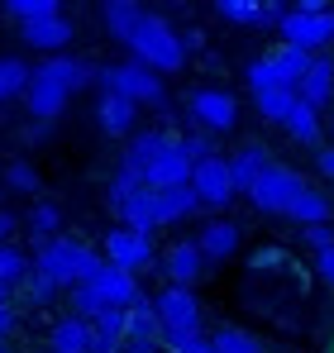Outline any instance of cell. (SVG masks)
<instances>
[{
  "label": "cell",
  "instance_id": "6da1fadb",
  "mask_svg": "<svg viewBox=\"0 0 334 353\" xmlns=\"http://www.w3.org/2000/svg\"><path fill=\"white\" fill-rule=\"evenodd\" d=\"M119 172H129L139 186H148V191H172V186H186L191 181V163H186L177 134L148 129V134H134L129 139Z\"/></svg>",
  "mask_w": 334,
  "mask_h": 353
},
{
  "label": "cell",
  "instance_id": "7a4b0ae2",
  "mask_svg": "<svg viewBox=\"0 0 334 353\" xmlns=\"http://www.w3.org/2000/svg\"><path fill=\"white\" fill-rule=\"evenodd\" d=\"M124 48H129V62L148 67L153 77H167V72H181V67H186L181 29H172L158 10H144V14H139V24H134L129 39H124Z\"/></svg>",
  "mask_w": 334,
  "mask_h": 353
},
{
  "label": "cell",
  "instance_id": "3957f363",
  "mask_svg": "<svg viewBox=\"0 0 334 353\" xmlns=\"http://www.w3.org/2000/svg\"><path fill=\"white\" fill-rule=\"evenodd\" d=\"M34 272L39 277H48L57 292L67 287H81V282H91V272L101 268V253L91 248V243H81V239H67V234H57V239H48V243H39L34 248Z\"/></svg>",
  "mask_w": 334,
  "mask_h": 353
},
{
  "label": "cell",
  "instance_id": "277c9868",
  "mask_svg": "<svg viewBox=\"0 0 334 353\" xmlns=\"http://www.w3.org/2000/svg\"><path fill=\"white\" fill-rule=\"evenodd\" d=\"M134 301H139V277H124L119 268L101 263V268L91 272V282L72 287V315L91 325L101 310H129Z\"/></svg>",
  "mask_w": 334,
  "mask_h": 353
},
{
  "label": "cell",
  "instance_id": "5b68a950",
  "mask_svg": "<svg viewBox=\"0 0 334 353\" xmlns=\"http://www.w3.org/2000/svg\"><path fill=\"white\" fill-rule=\"evenodd\" d=\"M277 34H282V43H286V48H296V53H306V58H320V53L334 43V10L325 5V0L286 5Z\"/></svg>",
  "mask_w": 334,
  "mask_h": 353
},
{
  "label": "cell",
  "instance_id": "8992f818",
  "mask_svg": "<svg viewBox=\"0 0 334 353\" xmlns=\"http://www.w3.org/2000/svg\"><path fill=\"white\" fill-rule=\"evenodd\" d=\"M96 86H101V96H119V101H129V105H163L167 101L163 77H153V72L139 67V62L96 67Z\"/></svg>",
  "mask_w": 334,
  "mask_h": 353
},
{
  "label": "cell",
  "instance_id": "52a82bcc",
  "mask_svg": "<svg viewBox=\"0 0 334 353\" xmlns=\"http://www.w3.org/2000/svg\"><path fill=\"white\" fill-rule=\"evenodd\" d=\"M306 67H311V58L306 53H296V48H273V53H263V58L248 62V86H253V96L258 91H296L301 86V77H306Z\"/></svg>",
  "mask_w": 334,
  "mask_h": 353
},
{
  "label": "cell",
  "instance_id": "ba28073f",
  "mask_svg": "<svg viewBox=\"0 0 334 353\" xmlns=\"http://www.w3.org/2000/svg\"><path fill=\"white\" fill-rule=\"evenodd\" d=\"M306 186H311V181H306L301 172H291V168H282V163H268V168L258 172V181H253L244 196H248L263 215H286L291 201H296Z\"/></svg>",
  "mask_w": 334,
  "mask_h": 353
},
{
  "label": "cell",
  "instance_id": "9c48e42d",
  "mask_svg": "<svg viewBox=\"0 0 334 353\" xmlns=\"http://www.w3.org/2000/svg\"><path fill=\"white\" fill-rule=\"evenodd\" d=\"M101 263L119 268L124 277H139V272H153V268H158V248H153V239H148V234H134V230L115 225L110 234H106Z\"/></svg>",
  "mask_w": 334,
  "mask_h": 353
},
{
  "label": "cell",
  "instance_id": "30bf717a",
  "mask_svg": "<svg viewBox=\"0 0 334 353\" xmlns=\"http://www.w3.org/2000/svg\"><path fill=\"white\" fill-rule=\"evenodd\" d=\"M153 315L163 325V334H201V296L186 287H163L153 296Z\"/></svg>",
  "mask_w": 334,
  "mask_h": 353
},
{
  "label": "cell",
  "instance_id": "8fae6325",
  "mask_svg": "<svg viewBox=\"0 0 334 353\" xmlns=\"http://www.w3.org/2000/svg\"><path fill=\"white\" fill-rule=\"evenodd\" d=\"M186 115L196 119L206 134H229L239 124V101L224 86H201V91L186 96Z\"/></svg>",
  "mask_w": 334,
  "mask_h": 353
},
{
  "label": "cell",
  "instance_id": "7c38bea8",
  "mask_svg": "<svg viewBox=\"0 0 334 353\" xmlns=\"http://www.w3.org/2000/svg\"><path fill=\"white\" fill-rule=\"evenodd\" d=\"M119 353H163V325L153 315V296H139L124 310V344Z\"/></svg>",
  "mask_w": 334,
  "mask_h": 353
},
{
  "label": "cell",
  "instance_id": "4fadbf2b",
  "mask_svg": "<svg viewBox=\"0 0 334 353\" xmlns=\"http://www.w3.org/2000/svg\"><path fill=\"white\" fill-rule=\"evenodd\" d=\"M186 186H191V196H196L201 205H210V210H224V205L239 196V191H234V181H229V163H224L220 153H215V158H206V163H196Z\"/></svg>",
  "mask_w": 334,
  "mask_h": 353
},
{
  "label": "cell",
  "instance_id": "5bb4252c",
  "mask_svg": "<svg viewBox=\"0 0 334 353\" xmlns=\"http://www.w3.org/2000/svg\"><path fill=\"white\" fill-rule=\"evenodd\" d=\"M67 101H72V91L57 81L48 67H34V72H29L24 105H29V115H34V119H57L62 110H67Z\"/></svg>",
  "mask_w": 334,
  "mask_h": 353
},
{
  "label": "cell",
  "instance_id": "9a60e30c",
  "mask_svg": "<svg viewBox=\"0 0 334 353\" xmlns=\"http://www.w3.org/2000/svg\"><path fill=\"white\" fill-rule=\"evenodd\" d=\"M158 268L167 272V287H186V292H191V287L206 277V268H210V263L201 258L196 239H177V243L167 248L163 258H158Z\"/></svg>",
  "mask_w": 334,
  "mask_h": 353
},
{
  "label": "cell",
  "instance_id": "2e32d148",
  "mask_svg": "<svg viewBox=\"0 0 334 353\" xmlns=\"http://www.w3.org/2000/svg\"><path fill=\"white\" fill-rule=\"evenodd\" d=\"M239 243H244V234H239V225L234 220H206L201 225V234H196V248H201V258L206 263H224V258H234L239 253Z\"/></svg>",
  "mask_w": 334,
  "mask_h": 353
},
{
  "label": "cell",
  "instance_id": "e0dca14e",
  "mask_svg": "<svg viewBox=\"0 0 334 353\" xmlns=\"http://www.w3.org/2000/svg\"><path fill=\"white\" fill-rule=\"evenodd\" d=\"M296 96H301V105H311L315 115L325 110L334 101V58H311V67H306V77H301V86H296Z\"/></svg>",
  "mask_w": 334,
  "mask_h": 353
},
{
  "label": "cell",
  "instance_id": "ac0fdd59",
  "mask_svg": "<svg viewBox=\"0 0 334 353\" xmlns=\"http://www.w3.org/2000/svg\"><path fill=\"white\" fill-rule=\"evenodd\" d=\"M215 14L229 19V24H248V29H268V24H282L286 5H263V0H220Z\"/></svg>",
  "mask_w": 334,
  "mask_h": 353
},
{
  "label": "cell",
  "instance_id": "d6986e66",
  "mask_svg": "<svg viewBox=\"0 0 334 353\" xmlns=\"http://www.w3.org/2000/svg\"><path fill=\"white\" fill-rule=\"evenodd\" d=\"M19 39H24L29 48H39V53L57 58V53L72 43V19L57 14V19H39V24H19Z\"/></svg>",
  "mask_w": 334,
  "mask_h": 353
},
{
  "label": "cell",
  "instance_id": "ffe728a7",
  "mask_svg": "<svg viewBox=\"0 0 334 353\" xmlns=\"http://www.w3.org/2000/svg\"><path fill=\"white\" fill-rule=\"evenodd\" d=\"M153 210H158V230L181 225L201 210V201L191 196V186H172V191H153Z\"/></svg>",
  "mask_w": 334,
  "mask_h": 353
},
{
  "label": "cell",
  "instance_id": "44dd1931",
  "mask_svg": "<svg viewBox=\"0 0 334 353\" xmlns=\"http://www.w3.org/2000/svg\"><path fill=\"white\" fill-rule=\"evenodd\" d=\"M96 124H101L110 139H124V134H134V124H139V105H129V101H119V96H101V101H96Z\"/></svg>",
  "mask_w": 334,
  "mask_h": 353
},
{
  "label": "cell",
  "instance_id": "7402d4cb",
  "mask_svg": "<svg viewBox=\"0 0 334 353\" xmlns=\"http://www.w3.org/2000/svg\"><path fill=\"white\" fill-rule=\"evenodd\" d=\"M48 353H91V325L77 315H62L48 330Z\"/></svg>",
  "mask_w": 334,
  "mask_h": 353
},
{
  "label": "cell",
  "instance_id": "603a6c76",
  "mask_svg": "<svg viewBox=\"0 0 334 353\" xmlns=\"http://www.w3.org/2000/svg\"><path fill=\"white\" fill-rule=\"evenodd\" d=\"M43 67L53 72L72 96H77V91H86V86H96V62H86V58H67V53H57V58H48Z\"/></svg>",
  "mask_w": 334,
  "mask_h": 353
},
{
  "label": "cell",
  "instance_id": "cb8c5ba5",
  "mask_svg": "<svg viewBox=\"0 0 334 353\" xmlns=\"http://www.w3.org/2000/svg\"><path fill=\"white\" fill-rule=\"evenodd\" d=\"M268 163H273V158L263 153V143H248V148H239V153L229 158V181H234V191H248Z\"/></svg>",
  "mask_w": 334,
  "mask_h": 353
},
{
  "label": "cell",
  "instance_id": "d4e9b609",
  "mask_svg": "<svg viewBox=\"0 0 334 353\" xmlns=\"http://www.w3.org/2000/svg\"><path fill=\"white\" fill-rule=\"evenodd\" d=\"M286 220H296L301 230H311V225H330V196H325V191H315V186H306V191L291 201Z\"/></svg>",
  "mask_w": 334,
  "mask_h": 353
},
{
  "label": "cell",
  "instance_id": "484cf974",
  "mask_svg": "<svg viewBox=\"0 0 334 353\" xmlns=\"http://www.w3.org/2000/svg\"><path fill=\"white\" fill-rule=\"evenodd\" d=\"M24 230H29V239H34V248H39V243H48V239L62 234V210H57L53 201H39V205L29 210Z\"/></svg>",
  "mask_w": 334,
  "mask_h": 353
},
{
  "label": "cell",
  "instance_id": "4316f807",
  "mask_svg": "<svg viewBox=\"0 0 334 353\" xmlns=\"http://www.w3.org/2000/svg\"><path fill=\"white\" fill-rule=\"evenodd\" d=\"M282 129H286V134H291L296 143H311V148L320 143V115H315L311 105H301V96H296V105H291V115L282 119Z\"/></svg>",
  "mask_w": 334,
  "mask_h": 353
},
{
  "label": "cell",
  "instance_id": "83f0119b",
  "mask_svg": "<svg viewBox=\"0 0 334 353\" xmlns=\"http://www.w3.org/2000/svg\"><path fill=\"white\" fill-rule=\"evenodd\" d=\"M29 253L24 248H14V243H0V292H14V287H24V277H29Z\"/></svg>",
  "mask_w": 334,
  "mask_h": 353
},
{
  "label": "cell",
  "instance_id": "f1b7e54d",
  "mask_svg": "<svg viewBox=\"0 0 334 353\" xmlns=\"http://www.w3.org/2000/svg\"><path fill=\"white\" fill-rule=\"evenodd\" d=\"M139 14H144V5H129V0H110L106 10H101V19H106V29H110V39H129V29L139 24Z\"/></svg>",
  "mask_w": 334,
  "mask_h": 353
},
{
  "label": "cell",
  "instance_id": "f546056e",
  "mask_svg": "<svg viewBox=\"0 0 334 353\" xmlns=\"http://www.w3.org/2000/svg\"><path fill=\"white\" fill-rule=\"evenodd\" d=\"M210 349L215 353H263V344H258L248 330H239V325H220V330L210 334Z\"/></svg>",
  "mask_w": 334,
  "mask_h": 353
},
{
  "label": "cell",
  "instance_id": "4dcf8cb0",
  "mask_svg": "<svg viewBox=\"0 0 334 353\" xmlns=\"http://www.w3.org/2000/svg\"><path fill=\"white\" fill-rule=\"evenodd\" d=\"M5 14H10V19H19V24H39V19H57V14H62V5H57V0H10V5H5Z\"/></svg>",
  "mask_w": 334,
  "mask_h": 353
},
{
  "label": "cell",
  "instance_id": "1f68e13d",
  "mask_svg": "<svg viewBox=\"0 0 334 353\" xmlns=\"http://www.w3.org/2000/svg\"><path fill=\"white\" fill-rule=\"evenodd\" d=\"M29 62L19 58H0V101H14V96H24V86H29Z\"/></svg>",
  "mask_w": 334,
  "mask_h": 353
},
{
  "label": "cell",
  "instance_id": "d6a6232c",
  "mask_svg": "<svg viewBox=\"0 0 334 353\" xmlns=\"http://www.w3.org/2000/svg\"><path fill=\"white\" fill-rule=\"evenodd\" d=\"M253 105H258V115L268 119V124H282V119L291 115V105H296V91H258Z\"/></svg>",
  "mask_w": 334,
  "mask_h": 353
},
{
  "label": "cell",
  "instance_id": "836d02e7",
  "mask_svg": "<svg viewBox=\"0 0 334 353\" xmlns=\"http://www.w3.org/2000/svg\"><path fill=\"white\" fill-rule=\"evenodd\" d=\"M5 186L19 191V196H34V191H39V172H34V163H10V168H5Z\"/></svg>",
  "mask_w": 334,
  "mask_h": 353
},
{
  "label": "cell",
  "instance_id": "e575fe53",
  "mask_svg": "<svg viewBox=\"0 0 334 353\" xmlns=\"http://www.w3.org/2000/svg\"><path fill=\"white\" fill-rule=\"evenodd\" d=\"M163 349L167 353H215L206 334H163Z\"/></svg>",
  "mask_w": 334,
  "mask_h": 353
},
{
  "label": "cell",
  "instance_id": "d590c367",
  "mask_svg": "<svg viewBox=\"0 0 334 353\" xmlns=\"http://www.w3.org/2000/svg\"><path fill=\"white\" fill-rule=\"evenodd\" d=\"M53 296H57V287L48 282V277H39V272L29 268V277H24V301H29V305H48Z\"/></svg>",
  "mask_w": 334,
  "mask_h": 353
},
{
  "label": "cell",
  "instance_id": "8d00e7d4",
  "mask_svg": "<svg viewBox=\"0 0 334 353\" xmlns=\"http://www.w3.org/2000/svg\"><path fill=\"white\" fill-rule=\"evenodd\" d=\"M282 263H286V253H282V248H273V243L248 253V268H253V272H282Z\"/></svg>",
  "mask_w": 334,
  "mask_h": 353
},
{
  "label": "cell",
  "instance_id": "74e56055",
  "mask_svg": "<svg viewBox=\"0 0 334 353\" xmlns=\"http://www.w3.org/2000/svg\"><path fill=\"white\" fill-rule=\"evenodd\" d=\"M301 239H306V243L315 248V258H320V253L334 248V225H311V230H301Z\"/></svg>",
  "mask_w": 334,
  "mask_h": 353
},
{
  "label": "cell",
  "instance_id": "f35d334b",
  "mask_svg": "<svg viewBox=\"0 0 334 353\" xmlns=\"http://www.w3.org/2000/svg\"><path fill=\"white\" fill-rule=\"evenodd\" d=\"M10 330H14V305H10V292H0V344Z\"/></svg>",
  "mask_w": 334,
  "mask_h": 353
},
{
  "label": "cell",
  "instance_id": "ab89813d",
  "mask_svg": "<svg viewBox=\"0 0 334 353\" xmlns=\"http://www.w3.org/2000/svg\"><path fill=\"white\" fill-rule=\"evenodd\" d=\"M206 48V39H201V29H181V53L191 58V53H201Z\"/></svg>",
  "mask_w": 334,
  "mask_h": 353
},
{
  "label": "cell",
  "instance_id": "60d3db41",
  "mask_svg": "<svg viewBox=\"0 0 334 353\" xmlns=\"http://www.w3.org/2000/svg\"><path fill=\"white\" fill-rule=\"evenodd\" d=\"M315 168H320V176L334 181V148H315Z\"/></svg>",
  "mask_w": 334,
  "mask_h": 353
},
{
  "label": "cell",
  "instance_id": "b9f144b4",
  "mask_svg": "<svg viewBox=\"0 0 334 353\" xmlns=\"http://www.w3.org/2000/svg\"><path fill=\"white\" fill-rule=\"evenodd\" d=\"M19 230V220L10 215V210H0V243H10V234Z\"/></svg>",
  "mask_w": 334,
  "mask_h": 353
},
{
  "label": "cell",
  "instance_id": "7bdbcfd3",
  "mask_svg": "<svg viewBox=\"0 0 334 353\" xmlns=\"http://www.w3.org/2000/svg\"><path fill=\"white\" fill-rule=\"evenodd\" d=\"M315 268H320V277H325V282H334V248H330V253H320V258H315Z\"/></svg>",
  "mask_w": 334,
  "mask_h": 353
},
{
  "label": "cell",
  "instance_id": "ee69618b",
  "mask_svg": "<svg viewBox=\"0 0 334 353\" xmlns=\"http://www.w3.org/2000/svg\"><path fill=\"white\" fill-rule=\"evenodd\" d=\"M0 353H10V349H5V344H0Z\"/></svg>",
  "mask_w": 334,
  "mask_h": 353
}]
</instances>
